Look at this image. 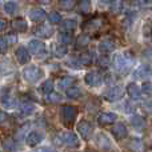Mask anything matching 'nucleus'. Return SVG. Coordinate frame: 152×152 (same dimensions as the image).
<instances>
[{"label": "nucleus", "instance_id": "obj_1", "mask_svg": "<svg viewBox=\"0 0 152 152\" xmlns=\"http://www.w3.org/2000/svg\"><path fill=\"white\" fill-rule=\"evenodd\" d=\"M132 64H134V56L129 52H123V53H118L113 58V66L115 69L120 74H127L131 69Z\"/></svg>", "mask_w": 152, "mask_h": 152}, {"label": "nucleus", "instance_id": "obj_2", "mask_svg": "<svg viewBox=\"0 0 152 152\" xmlns=\"http://www.w3.org/2000/svg\"><path fill=\"white\" fill-rule=\"evenodd\" d=\"M23 77L29 83H37L43 77V69L36 66H29L23 69Z\"/></svg>", "mask_w": 152, "mask_h": 152}, {"label": "nucleus", "instance_id": "obj_3", "mask_svg": "<svg viewBox=\"0 0 152 152\" xmlns=\"http://www.w3.org/2000/svg\"><path fill=\"white\" fill-rule=\"evenodd\" d=\"M60 139V144H66L67 147L69 148H77L79 147V137L76 136V134L71 131H67V132H63V134L59 136Z\"/></svg>", "mask_w": 152, "mask_h": 152}, {"label": "nucleus", "instance_id": "obj_4", "mask_svg": "<svg viewBox=\"0 0 152 152\" xmlns=\"http://www.w3.org/2000/svg\"><path fill=\"white\" fill-rule=\"evenodd\" d=\"M61 116H63L64 123L71 126L75 121L76 116H77V110H76V107H74V105H64L61 108Z\"/></svg>", "mask_w": 152, "mask_h": 152}, {"label": "nucleus", "instance_id": "obj_5", "mask_svg": "<svg viewBox=\"0 0 152 152\" xmlns=\"http://www.w3.org/2000/svg\"><path fill=\"white\" fill-rule=\"evenodd\" d=\"M0 103L4 108H13L16 105V100L13 99V96L11 95L10 88H3L0 92Z\"/></svg>", "mask_w": 152, "mask_h": 152}, {"label": "nucleus", "instance_id": "obj_6", "mask_svg": "<svg viewBox=\"0 0 152 152\" xmlns=\"http://www.w3.org/2000/svg\"><path fill=\"white\" fill-rule=\"evenodd\" d=\"M124 95V89L120 86H113L110 87L107 91L104 92V97L108 102H116V100L121 99V96Z\"/></svg>", "mask_w": 152, "mask_h": 152}, {"label": "nucleus", "instance_id": "obj_7", "mask_svg": "<svg viewBox=\"0 0 152 152\" xmlns=\"http://www.w3.org/2000/svg\"><path fill=\"white\" fill-rule=\"evenodd\" d=\"M84 81H86L87 86L99 87L103 83V75L99 71H89L84 77Z\"/></svg>", "mask_w": 152, "mask_h": 152}, {"label": "nucleus", "instance_id": "obj_8", "mask_svg": "<svg viewBox=\"0 0 152 152\" xmlns=\"http://www.w3.org/2000/svg\"><path fill=\"white\" fill-rule=\"evenodd\" d=\"M151 75H152V69L148 64H142V66H139L134 71V74H132L134 79H136V80H144V79L150 77Z\"/></svg>", "mask_w": 152, "mask_h": 152}, {"label": "nucleus", "instance_id": "obj_9", "mask_svg": "<svg viewBox=\"0 0 152 152\" xmlns=\"http://www.w3.org/2000/svg\"><path fill=\"white\" fill-rule=\"evenodd\" d=\"M28 52L29 53H34V55H42V53L45 52V44L40 40L36 39H32L31 42L28 43Z\"/></svg>", "mask_w": 152, "mask_h": 152}, {"label": "nucleus", "instance_id": "obj_10", "mask_svg": "<svg viewBox=\"0 0 152 152\" xmlns=\"http://www.w3.org/2000/svg\"><path fill=\"white\" fill-rule=\"evenodd\" d=\"M43 139H44V136H43L42 132H37V131H32L29 132L28 135H27V144L29 145V147H36V145H39L40 143L43 142Z\"/></svg>", "mask_w": 152, "mask_h": 152}, {"label": "nucleus", "instance_id": "obj_11", "mask_svg": "<svg viewBox=\"0 0 152 152\" xmlns=\"http://www.w3.org/2000/svg\"><path fill=\"white\" fill-rule=\"evenodd\" d=\"M118 119V115L113 112H103L97 116V123L100 126H108V124H113Z\"/></svg>", "mask_w": 152, "mask_h": 152}, {"label": "nucleus", "instance_id": "obj_12", "mask_svg": "<svg viewBox=\"0 0 152 152\" xmlns=\"http://www.w3.org/2000/svg\"><path fill=\"white\" fill-rule=\"evenodd\" d=\"M95 143H96L97 148L100 150H104V151H108L111 150V140L107 137V135L104 134H97L96 137H95Z\"/></svg>", "mask_w": 152, "mask_h": 152}, {"label": "nucleus", "instance_id": "obj_13", "mask_svg": "<svg viewBox=\"0 0 152 152\" xmlns=\"http://www.w3.org/2000/svg\"><path fill=\"white\" fill-rule=\"evenodd\" d=\"M15 56L20 64H27L31 60V53L28 52V50H27L26 47H19L18 50L15 51Z\"/></svg>", "mask_w": 152, "mask_h": 152}, {"label": "nucleus", "instance_id": "obj_14", "mask_svg": "<svg viewBox=\"0 0 152 152\" xmlns=\"http://www.w3.org/2000/svg\"><path fill=\"white\" fill-rule=\"evenodd\" d=\"M112 135L115 136V139L121 140L128 135V129H127L126 124L124 123H116L112 128Z\"/></svg>", "mask_w": 152, "mask_h": 152}, {"label": "nucleus", "instance_id": "obj_15", "mask_svg": "<svg viewBox=\"0 0 152 152\" xmlns=\"http://www.w3.org/2000/svg\"><path fill=\"white\" fill-rule=\"evenodd\" d=\"M97 50H99V52L102 53L103 56H105V55L111 53L113 50H115V43L111 42V40H103V42L99 43Z\"/></svg>", "mask_w": 152, "mask_h": 152}, {"label": "nucleus", "instance_id": "obj_16", "mask_svg": "<svg viewBox=\"0 0 152 152\" xmlns=\"http://www.w3.org/2000/svg\"><path fill=\"white\" fill-rule=\"evenodd\" d=\"M77 132H79V135L81 136V139L87 140V139H88V136H89V134H91V124H89L87 120L79 121Z\"/></svg>", "mask_w": 152, "mask_h": 152}, {"label": "nucleus", "instance_id": "obj_17", "mask_svg": "<svg viewBox=\"0 0 152 152\" xmlns=\"http://www.w3.org/2000/svg\"><path fill=\"white\" fill-rule=\"evenodd\" d=\"M127 94L132 100H139L142 97V88L135 83H129L127 86Z\"/></svg>", "mask_w": 152, "mask_h": 152}, {"label": "nucleus", "instance_id": "obj_18", "mask_svg": "<svg viewBox=\"0 0 152 152\" xmlns=\"http://www.w3.org/2000/svg\"><path fill=\"white\" fill-rule=\"evenodd\" d=\"M35 34H36V36H39V37L48 39V37L52 36L53 29L51 28L50 26H47V24H42V26H39L36 29H35Z\"/></svg>", "mask_w": 152, "mask_h": 152}, {"label": "nucleus", "instance_id": "obj_19", "mask_svg": "<svg viewBox=\"0 0 152 152\" xmlns=\"http://www.w3.org/2000/svg\"><path fill=\"white\" fill-rule=\"evenodd\" d=\"M52 53L55 58L61 59L68 53V48H67V45L61 44V43H56V44L52 45Z\"/></svg>", "mask_w": 152, "mask_h": 152}, {"label": "nucleus", "instance_id": "obj_20", "mask_svg": "<svg viewBox=\"0 0 152 152\" xmlns=\"http://www.w3.org/2000/svg\"><path fill=\"white\" fill-rule=\"evenodd\" d=\"M45 18H47V13H45V11L42 10V8H34V10H31V12H29V19H31L32 21H35V23L43 21Z\"/></svg>", "mask_w": 152, "mask_h": 152}, {"label": "nucleus", "instance_id": "obj_21", "mask_svg": "<svg viewBox=\"0 0 152 152\" xmlns=\"http://www.w3.org/2000/svg\"><path fill=\"white\" fill-rule=\"evenodd\" d=\"M66 96L71 100H75V99H79L81 96V89L79 87H75V86H71L69 88L66 89Z\"/></svg>", "mask_w": 152, "mask_h": 152}, {"label": "nucleus", "instance_id": "obj_22", "mask_svg": "<svg viewBox=\"0 0 152 152\" xmlns=\"http://www.w3.org/2000/svg\"><path fill=\"white\" fill-rule=\"evenodd\" d=\"M12 28L18 32H24L27 28H28V24H27V21L24 20V19L19 18V19H15V20L12 21Z\"/></svg>", "mask_w": 152, "mask_h": 152}, {"label": "nucleus", "instance_id": "obj_23", "mask_svg": "<svg viewBox=\"0 0 152 152\" xmlns=\"http://www.w3.org/2000/svg\"><path fill=\"white\" fill-rule=\"evenodd\" d=\"M77 27V21L76 19H66L61 21V28L64 29V32H71Z\"/></svg>", "mask_w": 152, "mask_h": 152}, {"label": "nucleus", "instance_id": "obj_24", "mask_svg": "<svg viewBox=\"0 0 152 152\" xmlns=\"http://www.w3.org/2000/svg\"><path fill=\"white\" fill-rule=\"evenodd\" d=\"M129 123H131V126L134 127V128L140 129V128H143V127H144L145 121H144V119H143L140 115H132L131 118H129Z\"/></svg>", "mask_w": 152, "mask_h": 152}, {"label": "nucleus", "instance_id": "obj_25", "mask_svg": "<svg viewBox=\"0 0 152 152\" xmlns=\"http://www.w3.org/2000/svg\"><path fill=\"white\" fill-rule=\"evenodd\" d=\"M79 63L83 64V66H89V64L94 61V55L91 52H81L77 58Z\"/></svg>", "mask_w": 152, "mask_h": 152}, {"label": "nucleus", "instance_id": "obj_26", "mask_svg": "<svg viewBox=\"0 0 152 152\" xmlns=\"http://www.w3.org/2000/svg\"><path fill=\"white\" fill-rule=\"evenodd\" d=\"M19 111H20L21 115H31V113L35 111V105L32 104V103L24 102L19 105Z\"/></svg>", "mask_w": 152, "mask_h": 152}, {"label": "nucleus", "instance_id": "obj_27", "mask_svg": "<svg viewBox=\"0 0 152 152\" xmlns=\"http://www.w3.org/2000/svg\"><path fill=\"white\" fill-rule=\"evenodd\" d=\"M75 81V77H69V76H66V77H60L58 80V87L60 89H64V88H69L71 84Z\"/></svg>", "mask_w": 152, "mask_h": 152}, {"label": "nucleus", "instance_id": "obj_28", "mask_svg": "<svg viewBox=\"0 0 152 152\" xmlns=\"http://www.w3.org/2000/svg\"><path fill=\"white\" fill-rule=\"evenodd\" d=\"M89 42H91V37H89L88 35L83 34L81 36L77 37V40H76V48H86L87 45L89 44Z\"/></svg>", "mask_w": 152, "mask_h": 152}, {"label": "nucleus", "instance_id": "obj_29", "mask_svg": "<svg viewBox=\"0 0 152 152\" xmlns=\"http://www.w3.org/2000/svg\"><path fill=\"white\" fill-rule=\"evenodd\" d=\"M72 40H74V35H72V32H60V35H59V43H61V44L67 45L68 43H71Z\"/></svg>", "mask_w": 152, "mask_h": 152}, {"label": "nucleus", "instance_id": "obj_30", "mask_svg": "<svg viewBox=\"0 0 152 152\" xmlns=\"http://www.w3.org/2000/svg\"><path fill=\"white\" fill-rule=\"evenodd\" d=\"M4 11L8 15H13L18 11V3L16 1H5L4 3Z\"/></svg>", "mask_w": 152, "mask_h": 152}, {"label": "nucleus", "instance_id": "obj_31", "mask_svg": "<svg viewBox=\"0 0 152 152\" xmlns=\"http://www.w3.org/2000/svg\"><path fill=\"white\" fill-rule=\"evenodd\" d=\"M40 91H42L44 95L52 94V91H53V83H52V80H45L44 83L40 86Z\"/></svg>", "mask_w": 152, "mask_h": 152}, {"label": "nucleus", "instance_id": "obj_32", "mask_svg": "<svg viewBox=\"0 0 152 152\" xmlns=\"http://www.w3.org/2000/svg\"><path fill=\"white\" fill-rule=\"evenodd\" d=\"M77 8H79V12L80 13H88L89 10H91V1H88V0L79 1L77 3Z\"/></svg>", "mask_w": 152, "mask_h": 152}, {"label": "nucleus", "instance_id": "obj_33", "mask_svg": "<svg viewBox=\"0 0 152 152\" xmlns=\"http://www.w3.org/2000/svg\"><path fill=\"white\" fill-rule=\"evenodd\" d=\"M100 23L97 20H88L87 23H84L83 28L84 31H96L97 28H99Z\"/></svg>", "mask_w": 152, "mask_h": 152}, {"label": "nucleus", "instance_id": "obj_34", "mask_svg": "<svg viewBox=\"0 0 152 152\" xmlns=\"http://www.w3.org/2000/svg\"><path fill=\"white\" fill-rule=\"evenodd\" d=\"M59 5H60L63 10L69 11V10H72V8L76 5V1H74V0H61V1L59 3Z\"/></svg>", "mask_w": 152, "mask_h": 152}, {"label": "nucleus", "instance_id": "obj_35", "mask_svg": "<svg viewBox=\"0 0 152 152\" xmlns=\"http://www.w3.org/2000/svg\"><path fill=\"white\" fill-rule=\"evenodd\" d=\"M60 100H61V96L59 94H55V92H52L50 95H45V102L47 103H59Z\"/></svg>", "mask_w": 152, "mask_h": 152}, {"label": "nucleus", "instance_id": "obj_36", "mask_svg": "<svg viewBox=\"0 0 152 152\" xmlns=\"http://www.w3.org/2000/svg\"><path fill=\"white\" fill-rule=\"evenodd\" d=\"M3 147H4L7 151H13V150L18 148V144H16L12 139H8V140H5V142L3 143Z\"/></svg>", "mask_w": 152, "mask_h": 152}, {"label": "nucleus", "instance_id": "obj_37", "mask_svg": "<svg viewBox=\"0 0 152 152\" xmlns=\"http://www.w3.org/2000/svg\"><path fill=\"white\" fill-rule=\"evenodd\" d=\"M108 4H110L111 12H115V13H118L121 10V7H123V3L121 1H112V3H108Z\"/></svg>", "mask_w": 152, "mask_h": 152}, {"label": "nucleus", "instance_id": "obj_38", "mask_svg": "<svg viewBox=\"0 0 152 152\" xmlns=\"http://www.w3.org/2000/svg\"><path fill=\"white\" fill-rule=\"evenodd\" d=\"M48 20H50L51 23H60L61 16L59 12H51L50 15H48Z\"/></svg>", "mask_w": 152, "mask_h": 152}, {"label": "nucleus", "instance_id": "obj_39", "mask_svg": "<svg viewBox=\"0 0 152 152\" xmlns=\"http://www.w3.org/2000/svg\"><path fill=\"white\" fill-rule=\"evenodd\" d=\"M8 50V42L5 37H0V53H5Z\"/></svg>", "mask_w": 152, "mask_h": 152}, {"label": "nucleus", "instance_id": "obj_40", "mask_svg": "<svg viewBox=\"0 0 152 152\" xmlns=\"http://www.w3.org/2000/svg\"><path fill=\"white\" fill-rule=\"evenodd\" d=\"M108 63H110V59H108L107 56H102V58L99 59V66L100 67H107Z\"/></svg>", "mask_w": 152, "mask_h": 152}, {"label": "nucleus", "instance_id": "obj_41", "mask_svg": "<svg viewBox=\"0 0 152 152\" xmlns=\"http://www.w3.org/2000/svg\"><path fill=\"white\" fill-rule=\"evenodd\" d=\"M143 89H144L147 94H152V81H148V83H145L144 86H143Z\"/></svg>", "mask_w": 152, "mask_h": 152}, {"label": "nucleus", "instance_id": "obj_42", "mask_svg": "<svg viewBox=\"0 0 152 152\" xmlns=\"http://www.w3.org/2000/svg\"><path fill=\"white\" fill-rule=\"evenodd\" d=\"M5 39H7L8 44H10V43H15L16 42V36H15V35H8Z\"/></svg>", "mask_w": 152, "mask_h": 152}, {"label": "nucleus", "instance_id": "obj_43", "mask_svg": "<svg viewBox=\"0 0 152 152\" xmlns=\"http://www.w3.org/2000/svg\"><path fill=\"white\" fill-rule=\"evenodd\" d=\"M5 27H7V23H5V20H0V32L4 31Z\"/></svg>", "mask_w": 152, "mask_h": 152}, {"label": "nucleus", "instance_id": "obj_44", "mask_svg": "<svg viewBox=\"0 0 152 152\" xmlns=\"http://www.w3.org/2000/svg\"><path fill=\"white\" fill-rule=\"evenodd\" d=\"M5 120H7V115L0 111V123H3V121H5Z\"/></svg>", "mask_w": 152, "mask_h": 152}, {"label": "nucleus", "instance_id": "obj_45", "mask_svg": "<svg viewBox=\"0 0 152 152\" xmlns=\"http://www.w3.org/2000/svg\"><path fill=\"white\" fill-rule=\"evenodd\" d=\"M144 105H145L144 108H147V110L152 111V102H147V103H144Z\"/></svg>", "mask_w": 152, "mask_h": 152}]
</instances>
